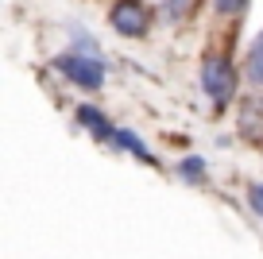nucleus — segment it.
Returning <instances> with one entry per match:
<instances>
[{
    "mask_svg": "<svg viewBox=\"0 0 263 259\" xmlns=\"http://www.w3.org/2000/svg\"><path fill=\"white\" fill-rule=\"evenodd\" d=\"M236 85H240V73L229 62V54H205V62H201V89H205V97L217 108H224L236 97Z\"/></svg>",
    "mask_w": 263,
    "mask_h": 259,
    "instance_id": "nucleus-1",
    "label": "nucleus"
},
{
    "mask_svg": "<svg viewBox=\"0 0 263 259\" xmlns=\"http://www.w3.org/2000/svg\"><path fill=\"white\" fill-rule=\"evenodd\" d=\"M54 70L66 81H74L78 89H93L97 93L105 85V58L101 54H85V50H66L54 58Z\"/></svg>",
    "mask_w": 263,
    "mask_h": 259,
    "instance_id": "nucleus-2",
    "label": "nucleus"
},
{
    "mask_svg": "<svg viewBox=\"0 0 263 259\" xmlns=\"http://www.w3.org/2000/svg\"><path fill=\"white\" fill-rule=\"evenodd\" d=\"M108 24L124 39H143L151 31V24H155V8L143 4V0H116L112 12H108Z\"/></svg>",
    "mask_w": 263,
    "mask_h": 259,
    "instance_id": "nucleus-3",
    "label": "nucleus"
},
{
    "mask_svg": "<svg viewBox=\"0 0 263 259\" xmlns=\"http://www.w3.org/2000/svg\"><path fill=\"white\" fill-rule=\"evenodd\" d=\"M78 124H82L93 139H101V143H112V136H116V128L108 124V116L101 113V108H93V105H78Z\"/></svg>",
    "mask_w": 263,
    "mask_h": 259,
    "instance_id": "nucleus-4",
    "label": "nucleus"
},
{
    "mask_svg": "<svg viewBox=\"0 0 263 259\" xmlns=\"http://www.w3.org/2000/svg\"><path fill=\"white\" fill-rule=\"evenodd\" d=\"M240 136L244 139H263V101H244L240 108Z\"/></svg>",
    "mask_w": 263,
    "mask_h": 259,
    "instance_id": "nucleus-5",
    "label": "nucleus"
},
{
    "mask_svg": "<svg viewBox=\"0 0 263 259\" xmlns=\"http://www.w3.org/2000/svg\"><path fill=\"white\" fill-rule=\"evenodd\" d=\"M112 143L120 147V151H128V155H136V159H143V162H151V159H155V155L147 151V143H143V139L136 136V132H132V128H116Z\"/></svg>",
    "mask_w": 263,
    "mask_h": 259,
    "instance_id": "nucleus-6",
    "label": "nucleus"
},
{
    "mask_svg": "<svg viewBox=\"0 0 263 259\" xmlns=\"http://www.w3.org/2000/svg\"><path fill=\"white\" fill-rule=\"evenodd\" d=\"M244 73H248V85L263 89V31L255 35L252 50H248V66H244Z\"/></svg>",
    "mask_w": 263,
    "mask_h": 259,
    "instance_id": "nucleus-7",
    "label": "nucleus"
},
{
    "mask_svg": "<svg viewBox=\"0 0 263 259\" xmlns=\"http://www.w3.org/2000/svg\"><path fill=\"white\" fill-rule=\"evenodd\" d=\"M178 178L186 182V186H201V182L209 178V170H205V159H197V155H186V159L178 162Z\"/></svg>",
    "mask_w": 263,
    "mask_h": 259,
    "instance_id": "nucleus-8",
    "label": "nucleus"
},
{
    "mask_svg": "<svg viewBox=\"0 0 263 259\" xmlns=\"http://www.w3.org/2000/svg\"><path fill=\"white\" fill-rule=\"evenodd\" d=\"M197 8V0H163V20L166 24H182V20H190V12Z\"/></svg>",
    "mask_w": 263,
    "mask_h": 259,
    "instance_id": "nucleus-9",
    "label": "nucleus"
},
{
    "mask_svg": "<svg viewBox=\"0 0 263 259\" xmlns=\"http://www.w3.org/2000/svg\"><path fill=\"white\" fill-rule=\"evenodd\" d=\"M248 4H252V0H213L217 16H224V20H236L240 12H248Z\"/></svg>",
    "mask_w": 263,
    "mask_h": 259,
    "instance_id": "nucleus-10",
    "label": "nucleus"
},
{
    "mask_svg": "<svg viewBox=\"0 0 263 259\" xmlns=\"http://www.w3.org/2000/svg\"><path fill=\"white\" fill-rule=\"evenodd\" d=\"M248 205L255 209V217H263V182H248Z\"/></svg>",
    "mask_w": 263,
    "mask_h": 259,
    "instance_id": "nucleus-11",
    "label": "nucleus"
}]
</instances>
